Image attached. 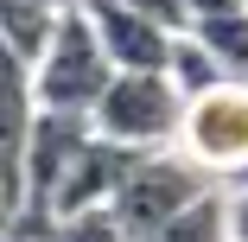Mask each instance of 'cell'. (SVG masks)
<instances>
[{"instance_id": "cell-14", "label": "cell", "mask_w": 248, "mask_h": 242, "mask_svg": "<svg viewBox=\"0 0 248 242\" xmlns=\"http://www.w3.org/2000/svg\"><path fill=\"white\" fill-rule=\"evenodd\" d=\"M229 236H235V242H248V185H235V191H229Z\"/></svg>"}, {"instance_id": "cell-4", "label": "cell", "mask_w": 248, "mask_h": 242, "mask_svg": "<svg viewBox=\"0 0 248 242\" xmlns=\"http://www.w3.org/2000/svg\"><path fill=\"white\" fill-rule=\"evenodd\" d=\"M178 147L217 172L223 185H248V77H229L204 96L185 102V128H178Z\"/></svg>"}, {"instance_id": "cell-17", "label": "cell", "mask_w": 248, "mask_h": 242, "mask_svg": "<svg viewBox=\"0 0 248 242\" xmlns=\"http://www.w3.org/2000/svg\"><path fill=\"white\" fill-rule=\"evenodd\" d=\"M229 242H235V236H229Z\"/></svg>"}, {"instance_id": "cell-10", "label": "cell", "mask_w": 248, "mask_h": 242, "mask_svg": "<svg viewBox=\"0 0 248 242\" xmlns=\"http://www.w3.org/2000/svg\"><path fill=\"white\" fill-rule=\"evenodd\" d=\"M172 83L185 89V102H191V96H204V89H217V83H229V70H223V58L210 51V45L204 38H197V32H178V45H172Z\"/></svg>"}, {"instance_id": "cell-6", "label": "cell", "mask_w": 248, "mask_h": 242, "mask_svg": "<svg viewBox=\"0 0 248 242\" xmlns=\"http://www.w3.org/2000/svg\"><path fill=\"white\" fill-rule=\"evenodd\" d=\"M134 160H140V147H121V140L95 134L89 147L70 160V172L58 178V191L45 198V210H51V217H83V210L115 204V191H121V178H127Z\"/></svg>"}, {"instance_id": "cell-16", "label": "cell", "mask_w": 248, "mask_h": 242, "mask_svg": "<svg viewBox=\"0 0 248 242\" xmlns=\"http://www.w3.org/2000/svg\"><path fill=\"white\" fill-rule=\"evenodd\" d=\"M58 7H83V0H58Z\"/></svg>"}, {"instance_id": "cell-5", "label": "cell", "mask_w": 248, "mask_h": 242, "mask_svg": "<svg viewBox=\"0 0 248 242\" xmlns=\"http://www.w3.org/2000/svg\"><path fill=\"white\" fill-rule=\"evenodd\" d=\"M95 140V115H70V109H38L32 115V134H26V153H19V172H26V191L32 204H45L58 191V178L70 172V160Z\"/></svg>"}, {"instance_id": "cell-9", "label": "cell", "mask_w": 248, "mask_h": 242, "mask_svg": "<svg viewBox=\"0 0 248 242\" xmlns=\"http://www.w3.org/2000/svg\"><path fill=\"white\" fill-rule=\"evenodd\" d=\"M140 242H229V191H204L197 204H185L172 223H159L153 236H140Z\"/></svg>"}, {"instance_id": "cell-11", "label": "cell", "mask_w": 248, "mask_h": 242, "mask_svg": "<svg viewBox=\"0 0 248 242\" xmlns=\"http://www.w3.org/2000/svg\"><path fill=\"white\" fill-rule=\"evenodd\" d=\"M197 38L210 45V51L223 58V70L229 77H248V7H229V13H204L191 26Z\"/></svg>"}, {"instance_id": "cell-8", "label": "cell", "mask_w": 248, "mask_h": 242, "mask_svg": "<svg viewBox=\"0 0 248 242\" xmlns=\"http://www.w3.org/2000/svg\"><path fill=\"white\" fill-rule=\"evenodd\" d=\"M58 19H64L58 0H0V51L38 64L45 45L58 38Z\"/></svg>"}, {"instance_id": "cell-2", "label": "cell", "mask_w": 248, "mask_h": 242, "mask_svg": "<svg viewBox=\"0 0 248 242\" xmlns=\"http://www.w3.org/2000/svg\"><path fill=\"white\" fill-rule=\"evenodd\" d=\"M223 178L217 172H204L185 147H153V153H140L134 166H127V178H121V191H115V217H121V229H127V242H140V236H153L159 223H172L185 204H197L204 191H217Z\"/></svg>"}, {"instance_id": "cell-15", "label": "cell", "mask_w": 248, "mask_h": 242, "mask_svg": "<svg viewBox=\"0 0 248 242\" xmlns=\"http://www.w3.org/2000/svg\"><path fill=\"white\" fill-rule=\"evenodd\" d=\"M229 7H248V0H191V26L204 19V13H229Z\"/></svg>"}, {"instance_id": "cell-12", "label": "cell", "mask_w": 248, "mask_h": 242, "mask_svg": "<svg viewBox=\"0 0 248 242\" xmlns=\"http://www.w3.org/2000/svg\"><path fill=\"white\" fill-rule=\"evenodd\" d=\"M64 223V242H127L121 217L102 204V210H83V217H58Z\"/></svg>"}, {"instance_id": "cell-3", "label": "cell", "mask_w": 248, "mask_h": 242, "mask_svg": "<svg viewBox=\"0 0 248 242\" xmlns=\"http://www.w3.org/2000/svg\"><path fill=\"white\" fill-rule=\"evenodd\" d=\"M178 128H185V89L172 83V70H121L95 102V134L140 153L178 147Z\"/></svg>"}, {"instance_id": "cell-1", "label": "cell", "mask_w": 248, "mask_h": 242, "mask_svg": "<svg viewBox=\"0 0 248 242\" xmlns=\"http://www.w3.org/2000/svg\"><path fill=\"white\" fill-rule=\"evenodd\" d=\"M115 58L102 32H95L89 7H64L58 38L45 45V58L32 64V89H38V109H70V115H95V102L108 96L115 83Z\"/></svg>"}, {"instance_id": "cell-13", "label": "cell", "mask_w": 248, "mask_h": 242, "mask_svg": "<svg viewBox=\"0 0 248 242\" xmlns=\"http://www.w3.org/2000/svg\"><path fill=\"white\" fill-rule=\"evenodd\" d=\"M121 7L159 19V26H172V32H191V0H121Z\"/></svg>"}, {"instance_id": "cell-7", "label": "cell", "mask_w": 248, "mask_h": 242, "mask_svg": "<svg viewBox=\"0 0 248 242\" xmlns=\"http://www.w3.org/2000/svg\"><path fill=\"white\" fill-rule=\"evenodd\" d=\"M83 7H89V19H95V32H102L115 70H166V64H172V45H178L172 26L121 7V0H83Z\"/></svg>"}]
</instances>
